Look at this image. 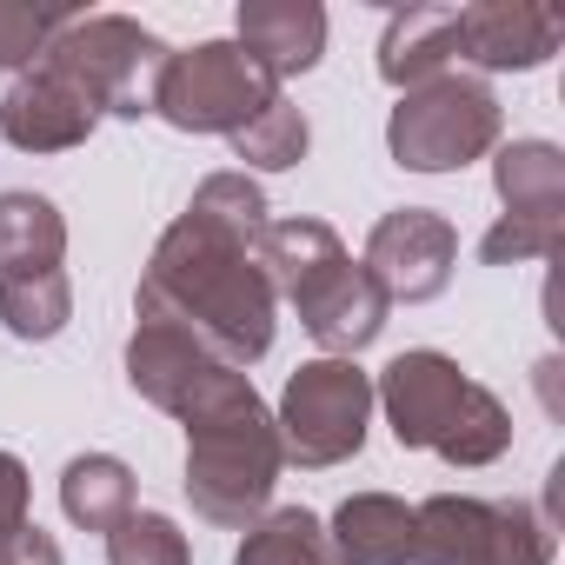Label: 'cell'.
<instances>
[{
	"label": "cell",
	"instance_id": "1",
	"mask_svg": "<svg viewBox=\"0 0 565 565\" xmlns=\"http://www.w3.org/2000/svg\"><path fill=\"white\" fill-rule=\"evenodd\" d=\"M273 226V206L259 193L253 173L226 167L206 173L186 200V213L160 233L134 313L160 320L173 333H186L193 347H206L226 366H253L273 353V327H279V294L259 266V233Z\"/></svg>",
	"mask_w": 565,
	"mask_h": 565
},
{
	"label": "cell",
	"instance_id": "2",
	"mask_svg": "<svg viewBox=\"0 0 565 565\" xmlns=\"http://www.w3.org/2000/svg\"><path fill=\"white\" fill-rule=\"evenodd\" d=\"M259 266L273 279V294L313 333L320 360H353L386 333L393 300L380 294V279L347 253V239L327 220H307V213L273 220L259 233Z\"/></svg>",
	"mask_w": 565,
	"mask_h": 565
},
{
	"label": "cell",
	"instance_id": "3",
	"mask_svg": "<svg viewBox=\"0 0 565 565\" xmlns=\"http://www.w3.org/2000/svg\"><path fill=\"white\" fill-rule=\"evenodd\" d=\"M373 406L386 413L393 439L406 452H439L459 472H479L512 452V413L492 386L459 373L452 353L413 347L373 380Z\"/></svg>",
	"mask_w": 565,
	"mask_h": 565
},
{
	"label": "cell",
	"instance_id": "4",
	"mask_svg": "<svg viewBox=\"0 0 565 565\" xmlns=\"http://www.w3.org/2000/svg\"><path fill=\"white\" fill-rule=\"evenodd\" d=\"M287 472L273 433V406L253 393V380H239L220 406L186 419V505L220 525V532H246L253 519H266L273 486Z\"/></svg>",
	"mask_w": 565,
	"mask_h": 565
},
{
	"label": "cell",
	"instance_id": "5",
	"mask_svg": "<svg viewBox=\"0 0 565 565\" xmlns=\"http://www.w3.org/2000/svg\"><path fill=\"white\" fill-rule=\"evenodd\" d=\"M499 127H505L499 94L479 74L452 67L399 94V107L386 114V153L406 173H459L499 147Z\"/></svg>",
	"mask_w": 565,
	"mask_h": 565
},
{
	"label": "cell",
	"instance_id": "6",
	"mask_svg": "<svg viewBox=\"0 0 565 565\" xmlns=\"http://www.w3.org/2000/svg\"><path fill=\"white\" fill-rule=\"evenodd\" d=\"M558 525L525 499L433 492L413 505V565H552Z\"/></svg>",
	"mask_w": 565,
	"mask_h": 565
},
{
	"label": "cell",
	"instance_id": "7",
	"mask_svg": "<svg viewBox=\"0 0 565 565\" xmlns=\"http://www.w3.org/2000/svg\"><path fill=\"white\" fill-rule=\"evenodd\" d=\"M167 41L153 28H140L134 14H74L54 41H47V67L67 74L100 120H147L153 114V81L167 67Z\"/></svg>",
	"mask_w": 565,
	"mask_h": 565
},
{
	"label": "cell",
	"instance_id": "8",
	"mask_svg": "<svg viewBox=\"0 0 565 565\" xmlns=\"http://www.w3.org/2000/svg\"><path fill=\"white\" fill-rule=\"evenodd\" d=\"M279 100V81L239 47V41H200V47H173L160 81H153V114L173 134H239L246 120H259Z\"/></svg>",
	"mask_w": 565,
	"mask_h": 565
},
{
	"label": "cell",
	"instance_id": "9",
	"mask_svg": "<svg viewBox=\"0 0 565 565\" xmlns=\"http://www.w3.org/2000/svg\"><path fill=\"white\" fill-rule=\"evenodd\" d=\"M366 426H373V373L360 360H307L287 373V393H279V413H273L287 466H307V472L347 466L360 459Z\"/></svg>",
	"mask_w": 565,
	"mask_h": 565
},
{
	"label": "cell",
	"instance_id": "10",
	"mask_svg": "<svg viewBox=\"0 0 565 565\" xmlns=\"http://www.w3.org/2000/svg\"><path fill=\"white\" fill-rule=\"evenodd\" d=\"M360 266L380 279V294H386L393 307H399V300H406V307H426V300H439V294L452 287L459 233H452V220L433 213V206H393V213L373 220Z\"/></svg>",
	"mask_w": 565,
	"mask_h": 565
},
{
	"label": "cell",
	"instance_id": "11",
	"mask_svg": "<svg viewBox=\"0 0 565 565\" xmlns=\"http://www.w3.org/2000/svg\"><path fill=\"white\" fill-rule=\"evenodd\" d=\"M239 380H246L239 366L213 360L206 347H193L186 333H173V327H160V320H140V327L127 333V386H134L147 406L173 413L180 426H186L193 413L220 406Z\"/></svg>",
	"mask_w": 565,
	"mask_h": 565
},
{
	"label": "cell",
	"instance_id": "12",
	"mask_svg": "<svg viewBox=\"0 0 565 565\" xmlns=\"http://www.w3.org/2000/svg\"><path fill=\"white\" fill-rule=\"evenodd\" d=\"M452 34H459V67L466 74H532L558 54L565 21L532 0H472L452 8Z\"/></svg>",
	"mask_w": 565,
	"mask_h": 565
},
{
	"label": "cell",
	"instance_id": "13",
	"mask_svg": "<svg viewBox=\"0 0 565 565\" xmlns=\"http://www.w3.org/2000/svg\"><path fill=\"white\" fill-rule=\"evenodd\" d=\"M94 127H100L94 100H87L67 74H54L47 61H34V67L8 87V100H0V140L21 147V153H67V147H81Z\"/></svg>",
	"mask_w": 565,
	"mask_h": 565
},
{
	"label": "cell",
	"instance_id": "14",
	"mask_svg": "<svg viewBox=\"0 0 565 565\" xmlns=\"http://www.w3.org/2000/svg\"><path fill=\"white\" fill-rule=\"evenodd\" d=\"M233 28H239L233 41L273 81L313 74L327 61V8H320V0H239V21Z\"/></svg>",
	"mask_w": 565,
	"mask_h": 565
},
{
	"label": "cell",
	"instance_id": "15",
	"mask_svg": "<svg viewBox=\"0 0 565 565\" xmlns=\"http://www.w3.org/2000/svg\"><path fill=\"white\" fill-rule=\"evenodd\" d=\"M340 565H413V505L393 492H353L327 519Z\"/></svg>",
	"mask_w": 565,
	"mask_h": 565
},
{
	"label": "cell",
	"instance_id": "16",
	"mask_svg": "<svg viewBox=\"0 0 565 565\" xmlns=\"http://www.w3.org/2000/svg\"><path fill=\"white\" fill-rule=\"evenodd\" d=\"M459 67V34H452V8H399L380 34V81L386 87H419L433 74Z\"/></svg>",
	"mask_w": 565,
	"mask_h": 565
},
{
	"label": "cell",
	"instance_id": "17",
	"mask_svg": "<svg viewBox=\"0 0 565 565\" xmlns=\"http://www.w3.org/2000/svg\"><path fill=\"white\" fill-rule=\"evenodd\" d=\"M67 259V220L47 193H0V279L21 273H61Z\"/></svg>",
	"mask_w": 565,
	"mask_h": 565
},
{
	"label": "cell",
	"instance_id": "18",
	"mask_svg": "<svg viewBox=\"0 0 565 565\" xmlns=\"http://www.w3.org/2000/svg\"><path fill=\"white\" fill-rule=\"evenodd\" d=\"M492 193L519 220H565V153L552 140H505L492 160Z\"/></svg>",
	"mask_w": 565,
	"mask_h": 565
},
{
	"label": "cell",
	"instance_id": "19",
	"mask_svg": "<svg viewBox=\"0 0 565 565\" xmlns=\"http://www.w3.org/2000/svg\"><path fill=\"white\" fill-rule=\"evenodd\" d=\"M140 486H134V466L114 459V452H74L61 466V512L81 525V532H114L127 512H134Z\"/></svg>",
	"mask_w": 565,
	"mask_h": 565
},
{
	"label": "cell",
	"instance_id": "20",
	"mask_svg": "<svg viewBox=\"0 0 565 565\" xmlns=\"http://www.w3.org/2000/svg\"><path fill=\"white\" fill-rule=\"evenodd\" d=\"M233 565H340V558L327 545V519H313L307 505H279L246 525Z\"/></svg>",
	"mask_w": 565,
	"mask_h": 565
},
{
	"label": "cell",
	"instance_id": "21",
	"mask_svg": "<svg viewBox=\"0 0 565 565\" xmlns=\"http://www.w3.org/2000/svg\"><path fill=\"white\" fill-rule=\"evenodd\" d=\"M74 320V287H67V266L61 273H21V279H0V327L14 340L41 347L61 340Z\"/></svg>",
	"mask_w": 565,
	"mask_h": 565
},
{
	"label": "cell",
	"instance_id": "22",
	"mask_svg": "<svg viewBox=\"0 0 565 565\" xmlns=\"http://www.w3.org/2000/svg\"><path fill=\"white\" fill-rule=\"evenodd\" d=\"M307 147H313V120L279 94L259 120H246L239 134H233V160H246L239 173H287V167H300L307 160Z\"/></svg>",
	"mask_w": 565,
	"mask_h": 565
},
{
	"label": "cell",
	"instance_id": "23",
	"mask_svg": "<svg viewBox=\"0 0 565 565\" xmlns=\"http://www.w3.org/2000/svg\"><path fill=\"white\" fill-rule=\"evenodd\" d=\"M74 14L67 8H34V0H0V81H21L41 54H47V41L67 28Z\"/></svg>",
	"mask_w": 565,
	"mask_h": 565
},
{
	"label": "cell",
	"instance_id": "24",
	"mask_svg": "<svg viewBox=\"0 0 565 565\" xmlns=\"http://www.w3.org/2000/svg\"><path fill=\"white\" fill-rule=\"evenodd\" d=\"M107 565H193V552H186V532L167 512H140L134 505L107 532Z\"/></svg>",
	"mask_w": 565,
	"mask_h": 565
},
{
	"label": "cell",
	"instance_id": "25",
	"mask_svg": "<svg viewBox=\"0 0 565 565\" xmlns=\"http://www.w3.org/2000/svg\"><path fill=\"white\" fill-rule=\"evenodd\" d=\"M565 239V220H519V213H499V226H486L479 239V259L486 266H532V259H552Z\"/></svg>",
	"mask_w": 565,
	"mask_h": 565
},
{
	"label": "cell",
	"instance_id": "26",
	"mask_svg": "<svg viewBox=\"0 0 565 565\" xmlns=\"http://www.w3.org/2000/svg\"><path fill=\"white\" fill-rule=\"evenodd\" d=\"M28 499H34L28 466H21L14 452H0V545H8L21 525H34V519H28Z\"/></svg>",
	"mask_w": 565,
	"mask_h": 565
},
{
	"label": "cell",
	"instance_id": "27",
	"mask_svg": "<svg viewBox=\"0 0 565 565\" xmlns=\"http://www.w3.org/2000/svg\"><path fill=\"white\" fill-rule=\"evenodd\" d=\"M8 558H14V565H67L61 545H54V532H41V525H21V532L8 539Z\"/></svg>",
	"mask_w": 565,
	"mask_h": 565
},
{
	"label": "cell",
	"instance_id": "28",
	"mask_svg": "<svg viewBox=\"0 0 565 565\" xmlns=\"http://www.w3.org/2000/svg\"><path fill=\"white\" fill-rule=\"evenodd\" d=\"M0 565H14V558H8V545H0Z\"/></svg>",
	"mask_w": 565,
	"mask_h": 565
}]
</instances>
